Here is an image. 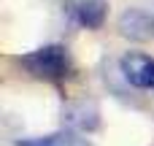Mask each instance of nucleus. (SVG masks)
Segmentation results:
<instances>
[{
  "instance_id": "obj_4",
  "label": "nucleus",
  "mask_w": 154,
  "mask_h": 146,
  "mask_svg": "<svg viewBox=\"0 0 154 146\" xmlns=\"http://www.w3.org/2000/svg\"><path fill=\"white\" fill-rule=\"evenodd\" d=\"M76 19L87 30H100L106 16H108V3L106 0H79L76 3Z\"/></svg>"
},
{
  "instance_id": "obj_5",
  "label": "nucleus",
  "mask_w": 154,
  "mask_h": 146,
  "mask_svg": "<svg viewBox=\"0 0 154 146\" xmlns=\"http://www.w3.org/2000/svg\"><path fill=\"white\" fill-rule=\"evenodd\" d=\"M16 146H92V144L73 133H51V135H38V138H19Z\"/></svg>"
},
{
  "instance_id": "obj_1",
  "label": "nucleus",
  "mask_w": 154,
  "mask_h": 146,
  "mask_svg": "<svg viewBox=\"0 0 154 146\" xmlns=\"http://www.w3.org/2000/svg\"><path fill=\"white\" fill-rule=\"evenodd\" d=\"M16 62L32 79H41V81H62L70 73V54L60 43L41 46V49H35L24 57H16Z\"/></svg>"
},
{
  "instance_id": "obj_3",
  "label": "nucleus",
  "mask_w": 154,
  "mask_h": 146,
  "mask_svg": "<svg viewBox=\"0 0 154 146\" xmlns=\"http://www.w3.org/2000/svg\"><path fill=\"white\" fill-rule=\"evenodd\" d=\"M122 76L138 87V89H154V57L141 54V51H127L119 60Z\"/></svg>"
},
{
  "instance_id": "obj_2",
  "label": "nucleus",
  "mask_w": 154,
  "mask_h": 146,
  "mask_svg": "<svg viewBox=\"0 0 154 146\" xmlns=\"http://www.w3.org/2000/svg\"><path fill=\"white\" fill-rule=\"evenodd\" d=\"M116 30L122 38H130V41H152L154 38V14L143 11V8H127L122 11V16L116 19Z\"/></svg>"
},
{
  "instance_id": "obj_6",
  "label": "nucleus",
  "mask_w": 154,
  "mask_h": 146,
  "mask_svg": "<svg viewBox=\"0 0 154 146\" xmlns=\"http://www.w3.org/2000/svg\"><path fill=\"white\" fill-rule=\"evenodd\" d=\"M68 122L81 127V130H95L97 127V108L89 103H79V106H70L68 108Z\"/></svg>"
}]
</instances>
